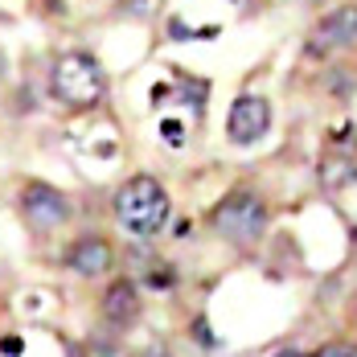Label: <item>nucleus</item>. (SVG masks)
Masks as SVG:
<instances>
[{
    "label": "nucleus",
    "mask_w": 357,
    "mask_h": 357,
    "mask_svg": "<svg viewBox=\"0 0 357 357\" xmlns=\"http://www.w3.org/2000/svg\"><path fill=\"white\" fill-rule=\"evenodd\" d=\"M115 218L128 234L152 238L169 222V193L156 177H132L115 193Z\"/></svg>",
    "instance_id": "1"
},
{
    "label": "nucleus",
    "mask_w": 357,
    "mask_h": 357,
    "mask_svg": "<svg viewBox=\"0 0 357 357\" xmlns=\"http://www.w3.org/2000/svg\"><path fill=\"white\" fill-rule=\"evenodd\" d=\"M50 91L66 107H91L103 95V70L95 66L91 54H62L50 74Z\"/></svg>",
    "instance_id": "2"
},
{
    "label": "nucleus",
    "mask_w": 357,
    "mask_h": 357,
    "mask_svg": "<svg viewBox=\"0 0 357 357\" xmlns=\"http://www.w3.org/2000/svg\"><path fill=\"white\" fill-rule=\"evenodd\" d=\"M267 226V206L255 193H230L214 210V230L230 243H255Z\"/></svg>",
    "instance_id": "3"
},
{
    "label": "nucleus",
    "mask_w": 357,
    "mask_h": 357,
    "mask_svg": "<svg viewBox=\"0 0 357 357\" xmlns=\"http://www.w3.org/2000/svg\"><path fill=\"white\" fill-rule=\"evenodd\" d=\"M21 210H25V218L33 222L37 230H58V226L70 218V202H66L54 185L33 181V185L21 189Z\"/></svg>",
    "instance_id": "4"
},
{
    "label": "nucleus",
    "mask_w": 357,
    "mask_h": 357,
    "mask_svg": "<svg viewBox=\"0 0 357 357\" xmlns=\"http://www.w3.org/2000/svg\"><path fill=\"white\" fill-rule=\"evenodd\" d=\"M271 128V103L263 95H243L234 99V107L226 115V132L234 144H255L263 140V132Z\"/></svg>",
    "instance_id": "5"
},
{
    "label": "nucleus",
    "mask_w": 357,
    "mask_h": 357,
    "mask_svg": "<svg viewBox=\"0 0 357 357\" xmlns=\"http://www.w3.org/2000/svg\"><path fill=\"white\" fill-rule=\"evenodd\" d=\"M354 41H357V8H354V4H345V8H333L321 25H317V37H312V45H317L321 54H324V50L354 45Z\"/></svg>",
    "instance_id": "6"
},
{
    "label": "nucleus",
    "mask_w": 357,
    "mask_h": 357,
    "mask_svg": "<svg viewBox=\"0 0 357 357\" xmlns=\"http://www.w3.org/2000/svg\"><path fill=\"white\" fill-rule=\"evenodd\" d=\"M66 267H70L74 275H86V280L103 275L111 267V243H103V238H78L66 250Z\"/></svg>",
    "instance_id": "7"
},
{
    "label": "nucleus",
    "mask_w": 357,
    "mask_h": 357,
    "mask_svg": "<svg viewBox=\"0 0 357 357\" xmlns=\"http://www.w3.org/2000/svg\"><path fill=\"white\" fill-rule=\"evenodd\" d=\"M103 317L111 324H132L140 317V291L132 280H115L107 287V296H103Z\"/></svg>",
    "instance_id": "8"
},
{
    "label": "nucleus",
    "mask_w": 357,
    "mask_h": 357,
    "mask_svg": "<svg viewBox=\"0 0 357 357\" xmlns=\"http://www.w3.org/2000/svg\"><path fill=\"white\" fill-rule=\"evenodd\" d=\"M357 169L354 165H349V160H324V185H328V189H337V185H345V181L354 177Z\"/></svg>",
    "instance_id": "9"
},
{
    "label": "nucleus",
    "mask_w": 357,
    "mask_h": 357,
    "mask_svg": "<svg viewBox=\"0 0 357 357\" xmlns=\"http://www.w3.org/2000/svg\"><path fill=\"white\" fill-rule=\"evenodd\" d=\"M317 357H357L354 345H328V349H321Z\"/></svg>",
    "instance_id": "10"
},
{
    "label": "nucleus",
    "mask_w": 357,
    "mask_h": 357,
    "mask_svg": "<svg viewBox=\"0 0 357 357\" xmlns=\"http://www.w3.org/2000/svg\"><path fill=\"white\" fill-rule=\"evenodd\" d=\"M275 357H304V354H296V349H280Z\"/></svg>",
    "instance_id": "11"
}]
</instances>
